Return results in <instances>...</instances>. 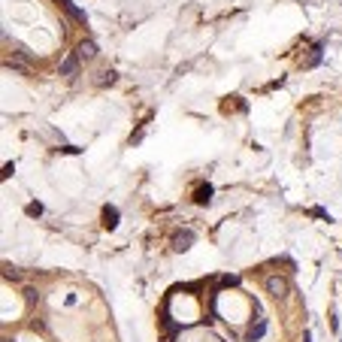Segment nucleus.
Returning a JSON list of instances; mask_svg holds the SVG:
<instances>
[{
    "label": "nucleus",
    "instance_id": "7",
    "mask_svg": "<svg viewBox=\"0 0 342 342\" xmlns=\"http://www.w3.org/2000/svg\"><path fill=\"white\" fill-rule=\"evenodd\" d=\"M263 333H266V321H257V324H255L252 330H249V342H257V339H260Z\"/></svg>",
    "mask_w": 342,
    "mask_h": 342
},
{
    "label": "nucleus",
    "instance_id": "5",
    "mask_svg": "<svg viewBox=\"0 0 342 342\" xmlns=\"http://www.w3.org/2000/svg\"><path fill=\"white\" fill-rule=\"evenodd\" d=\"M103 227H106V230H115V227H118V209H115V206H106V209H103Z\"/></svg>",
    "mask_w": 342,
    "mask_h": 342
},
{
    "label": "nucleus",
    "instance_id": "4",
    "mask_svg": "<svg viewBox=\"0 0 342 342\" xmlns=\"http://www.w3.org/2000/svg\"><path fill=\"white\" fill-rule=\"evenodd\" d=\"M209 200H212V185L206 182V185L197 188V194H194V203H197V206H209Z\"/></svg>",
    "mask_w": 342,
    "mask_h": 342
},
{
    "label": "nucleus",
    "instance_id": "8",
    "mask_svg": "<svg viewBox=\"0 0 342 342\" xmlns=\"http://www.w3.org/2000/svg\"><path fill=\"white\" fill-rule=\"evenodd\" d=\"M318 61H321V45H315V48H312V55H309V61H306V67H315Z\"/></svg>",
    "mask_w": 342,
    "mask_h": 342
},
{
    "label": "nucleus",
    "instance_id": "9",
    "mask_svg": "<svg viewBox=\"0 0 342 342\" xmlns=\"http://www.w3.org/2000/svg\"><path fill=\"white\" fill-rule=\"evenodd\" d=\"M24 300H28V303L34 306V303L40 300V294H37V288H24Z\"/></svg>",
    "mask_w": 342,
    "mask_h": 342
},
{
    "label": "nucleus",
    "instance_id": "6",
    "mask_svg": "<svg viewBox=\"0 0 342 342\" xmlns=\"http://www.w3.org/2000/svg\"><path fill=\"white\" fill-rule=\"evenodd\" d=\"M94 55H97V45H94L91 40H85V43L79 45V58H85V61H91Z\"/></svg>",
    "mask_w": 342,
    "mask_h": 342
},
{
    "label": "nucleus",
    "instance_id": "13",
    "mask_svg": "<svg viewBox=\"0 0 342 342\" xmlns=\"http://www.w3.org/2000/svg\"><path fill=\"white\" fill-rule=\"evenodd\" d=\"M3 342H15V339H3Z\"/></svg>",
    "mask_w": 342,
    "mask_h": 342
},
{
    "label": "nucleus",
    "instance_id": "1",
    "mask_svg": "<svg viewBox=\"0 0 342 342\" xmlns=\"http://www.w3.org/2000/svg\"><path fill=\"white\" fill-rule=\"evenodd\" d=\"M191 246H194V230H179L173 236V249L176 252H188Z\"/></svg>",
    "mask_w": 342,
    "mask_h": 342
},
{
    "label": "nucleus",
    "instance_id": "2",
    "mask_svg": "<svg viewBox=\"0 0 342 342\" xmlns=\"http://www.w3.org/2000/svg\"><path fill=\"white\" fill-rule=\"evenodd\" d=\"M266 291H270L273 297H285L288 294V282L282 276H270V279H266Z\"/></svg>",
    "mask_w": 342,
    "mask_h": 342
},
{
    "label": "nucleus",
    "instance_id": "10",
    "mask_svg": "<svg viewBox=\"0 0 342 342\" xmlns=\"http://www.w3.org/2000/svg\"><path fill=\"white\" fill-rule=\"evenodd\" d=\"M115 82V70H106V73H100V85H112Z\"/></svg>",
    "mask_w": 342,
    "mask_h": 342
},
{
    "label": "nucleus",
    "instance_id": "11",
    "mask_svg": "<svg viewBox=\"0 0 342 342\" xmlns=\"http://www.w3.org/2000/svg\"><path fill=\"white\" fill-rule=\"evenodd\" d=\"M24 212H28V215H43V206H40V203H31Z\"/></svg>",
    "mask_w": 342,
    "mask_h": 342
},
{
    "label": "nucleus",
    "instance_id": "12",
    "mask_svg": "<svg viewBox=\"0 0 342 342\" xmlns=\"http://www.w3.org/2000/svg\"><path fill=\"white\" fill-rule=\"evenodd\" d=\"M12 173H15V164H6V167H3V173H0V176H3V179H9Z\"/></svg>",
    "mask_w": 342,
    "mask_h": 342
},
{
    "label": "nucleus",
    "instance_id": "3",
    "mask_svg": "<svg viewBox=\"0 0 342 342\" xmlns=\"http://www.w3.org/2000/svg\"><path fill=\"white\" fill-rule=\"evenodd\" d=\"M61 76H76V70H79V55H67L64 61H61Z\"/></svg>",
    "mask_w": 342,
    "mask_h": 342
}]
</instances>
